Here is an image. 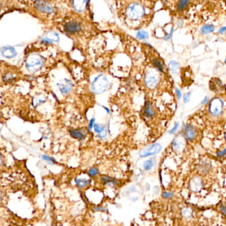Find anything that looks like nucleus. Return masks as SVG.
Returning a JSON list of instances; mask_svg holds the SVG:
<instances>
[{"label": "nucleus", "mask_w": 226, "mask_h": 226, "mask_svg": "<svg viewBox=\"0 0 226 226\" xmlns=\"http://www.w3.org/2000/svg\"><path fill=\"white\" fill-rule=\"evenodd\" d=\"M46 39L49 40V41L52 42H59V34H57L56 32L50 31L47 33L46 34Z\"/></svg>", "instance_id": "obj_18"}, {"label": "nucleus", "mask_w": 226, "mask_h": 226, "mask_svg": "<svg viewBox=\"0 0 226 226\" xmlns=\"http://www.w3.org/2000/svg\"><path fill=\"white\" fill-rule=\"evenodd\" d=\"M81 29V27L79 24L76 21L68 22L65 25V30L68 33H75L79 32Z\"/></svg>", "instance_id": "obj_10"}, {"label": "nucleus", "mask_w": 226, "mask_h": 226, "mask_svg": "<svg viewBox=\"0 0 226 226\" xmlns=\"http://www.w3.org/2000/svg\"><path fill=\"white\" fill-rule=\"evenodd\" d=\"M200 167H199L200 171L202 172V173H205L206 172H208L210 169V167L208 166V165H207L206 163L204 165H201L200 166Z\"/></svg>", "instance_id": "obj_29"}, {"label": "nucleus", "mask_w": 226, "mask_h": 226, "mask_svg": "<svg viewBox=\"0 0 226 226\" xmlns=\"http://www.w3.org/2000/svg\"><path fill=\"white\" fill-rule=\"evenodd\" d=\"M102 181L103 183H113L115 184V181L113 179H112V178H109L108 176H103L102 178Z\"/></svg>", "instance_id": "obj_28"}, {"label": "nucleus", "mask_w": 226, "mask_h": 226, "mask_svg": "<svg viewBox=\"0 0 226 226\" xmlns=\"http://www.w3.org/2000/svg\"><path fill=\"white\" fill-rule=\"evenodd\" d=\"M76 182L80 188H84L90 183V181L85 179H76Z\"/></svg>", "instance_id": "obj_23"}, {"label": "nucleus", "mask_w": 226, "mask_h": 226, "mask_svg": "<svg viewBox=\"0 0 226 226\" xmlns=\"http://www.w3.org/2000/svg\"><path fill=\"white\" fill-rule=\"evenodd\" d=\"M108 87V80L103 74H100L94 79L92 84V90L96 94H101L105 92Z\"/></svg>", "instance_id": "obj_2"}, {"label": "nucleus", "mask_w": 226, "mask_h": 226, "mask_svg": "<svg viewBox=\"0 0 226 226\" xmlns=\"http://www.w3.org/2000/svg\"><path fill=\"white\" fill-rule=\"evenodd\" d=\"M153 64L154 65L158 68V70L161 71V72H163L164 71V67H163V63L161 62V61L159 59H155L153 60Z\"/></svg>", "instance_id": "obj_26"}, {"label": "nucleus", "mask_w": 226, "mask_h": 226, "mask_svg": "<svg viewBox=\"0 0 226 226\" xmlns=\"http://www.w3.org/2000/svg\"><path fill=\"white\" fill-rule=\"evenodd\" d=\"M160 76L158 72L155 69L148 71L145 77V82L149 88H154L159 82Z\"/></svg>", "instance_id": "obj_3"}, {"label": "nucleus", "mask_w": 226, "mask_h": 226, "mask_svg": "<svg viewBox=\"0 0 226 226\" xmlns=\"http://www.w3.org/2000/svg\"><path fill=\"white\" fill-rule=\"evenodd\" d=\"M94 119H92L90 121V124H89V129L91 130L92 129V127H94Z\"/></svg>", "instance_id": "obj_39"}, {"label": "nucleus", "mask_w": 226, "mask_h": 226, "mask_svg": "<svg viewBox=\"0 0 226 226\" xmlns=\"http://www.w3.org/2000/svg\"><path fill=\"white\" fill-rule=\"evenodd\" d=\"M45 102H46V99L43 95H38V96H35L33 97V103L34 107H37L41 105L42 103H43Z\"/></svg>", "instance_id": "obj_19"}, {"label": "nucleus", "mask_w": 226, "mask_h": 226, "mask_svg": "<svg viewBox=\"0 0 226 226\" xmlns=\"http://www.w3.org/2000/svg\"><path fill=\"white\" fill-rule=\"evenodd\" d=\"M218 32H219V33H220V34H222V33H225V32H226V27H222V28L220 29L218 31Z\"/></svg>", "instance_id": "obj_40"}, {"label": "nucleus", "mask_w": 226, "mask_h": 226, "mask_svg": "<svg viewBox=\"0 0 226 226\" xmlns=\"http://www.w3.org/2000/svg\"><path fill=\"white\" fill-rule=\"evenodd\" d=\"M137 37L139 39H145L149 37V34L145 31H138L137 33Z\"/></svg>", "instance_id": "obj_27"}, {"label": "nucleus", "mask_w": 226, "mask_h": 226, "mask_svg": "<svg viewBox=\"0 0 226 226\" xmlns=\"http://www.w3.org/2000/svg\"><path fill=\"white\" fill-rule=\"evenodd\" d=\"M153 165H154V161L153 160V159H149L145 162L143 164V168L145 169V170L150 171L151 170Z\"/></svg>", "instance_id": "obj_24"}, {"label": "nucleus", "mask_w": 226, "mask_h": 226, "mask_svg": "<svg viewBox=\"0 0 226 226\" xmlns=\"http://www.w3.org/2000/svg\"><path fill=\"white\" fill-rule=\"evenodd\" d=\"M173 196V194L171 193V192H165L163 194V196L165 198H171V197H172Z\"/></svg>", "instance_id": "obj_36"}, {"label": "nucleus", "mask_w": 226, "mask_h": 226, "mask_svg": "<svg viewBox=\"0 0 226 226\" xmlns=\"http://www.w3.org/2000/svg\"><path fill=\"white\" fill-rule=\"evenodd\" d=\"M2 54L5 58L11 59L17 55V52L13 47H5L2 49Z\"/></svg>", "instance_id": "obj_13"}, {"label": "nucleus", "mask_w": 226, "mask_h": 226, "mask_svg": "<svg viewBox=\"0 0 226 226\" xmlns=\"http://www.w3.org/2000/svg\"><path fill=\"white\" fill-rule=\"evenodd\" d=\"M208 97H205L204 99L203 100V101L202 102V104L206 103L208 102Z\"/></svg>", "instance_id": "obj_41"}, {"label": "nucleus", "mask_w": 226, "mask_h": 226, "mask_svg": "<svg viewBox=\"0 0 226 226\" xmlns=\"http://www.w3.org/2000/svg\"><path fill=\"white\" fill-rule=\"evenodd\" d=\"M202 187L203 181L200 177L195 176L190 180L189 182V188L193 192H198Z\"/></svg>", "instance_id": "obj_9"}, {"label": "nucleus", "mask_w": 226, "mask_h": 226, "mask_svg": "<svg viewBox=\"0 0 226 226\" xmlns=\"http://www.w3.org/2000/svg\"><path fill=\"white\" fill-rule=\"evenodd\" d=\"M225 140H226V133L225 134Z\"/></svg>", "instance_id": "obj_42"}, {"label": "nucleus", "mask_w": 226, "mask_h": 226, "mask_svg": "<svg viewBox=\"0 0 226 226\" xmlns=\"http://www.w3.org/2000/svg\"><path fill=\"white\" fill-rule=\"evenodd\" d=\"M176 96L178 97V99H181V97H182V94H181V90L178 88H176Z\"/></svg>", "instance_id": "obj_38"}, {"label": "nucleus", "mask_w": 226, "mask_h": 226, "mask_svg": "<svg viewBox=\"0 0 226 226\" xmlns=\"http://www.w3.org/2000/svg\"><path fill=\"white\" fill-rule=\"evenodd\" d=\"M3 79L4 81H5V82H11V81L13 80L14 77L13 76L12 74H5V76H3Z\"/></svg>", "instance_id": "obj_31"}, {"label": "nucleus", "mask_w": 226, "mask_h": 226, "mask_svg": "<svg viewBox=\"0 0 226 226\" xmlns=\"http://www.w3.org/2000/svg\"><path fill=\"white\" fill-rule=\"evenodd\" d=\"M169 67L173 74H176L179 69V64L175 60H172L169 62Z\"/></svg>", "instance_id": "obj_20"}, {"label": "nucleus", "mask_w": 226, "mask_h": 226, "mask_svg": "<svg viewBox=\"0 0 226 226\" xmlns=\"http://www.w3.org/2000/svg\"><path fill=\"white\" fill-rule=\"evenodd\" d=\"M190 96H191V93L190 92H188L184 96V103H187L189 102L190 98Z\"/></svg>", "instance_id": "obj_33"}, {"label": "nucleus", "mask_w": 226, "mask_h": 226, "mask_svg": "<svg viewBox=\"0 0 226 226\" xmlns=\"http://www.w3.org/2000/svg\"><path fill=\"white\" fill-rule=\"evenodd\" d=\"M26 67L29 70L34 72L42 66L43 65V60L39 55H30L27 57L25 62Z\"/></svg>", "instance_id": "obj_4"}, {"label": "nucleus", "mask_w": 226, "mask_h": 226, "mask_svg": "<svg viewBox=\"0 0 226 226\" xmlns=\"http://www.w3.org/2000/svg\"><path fill=\"white\" fill-rule=\"evenodd\" d=\"M223 102L219 98H214L209 105V112L213 117L219 116L223 112Z\"/></svg>", "instance_id": "obj_5"}, {"label": "nucleus", "mask_w": 226, "mask_h": 226, "mask_svg": "<svg viewBox=\"0 0 226 226\" xmlns=\"http://www.w3.org/2000/svg\"><path fill=\"white\" fill-rule=\"evenodd\" d=\"M225 155H226V148L224 150H221V151H219L217 153V155L218 156H223Z\"/></svg>", "instance_id": "obj_37"}, {"label": "nucleus", "mask_w": 226, "mask_h": 226, "mask_svg": "<svg viewBox=\"0 0 226 226\" xmlns=\"http://www.w3.org/2000/svg\"><path fill=\"white\" fill-rule=\"evenodd\" d=\"M42 158H43L45 160L47 161L49 163L53 164V163H55V160L53 158H51V157H50V156H47V155H43V156H42Z\"/></svg>", "instance_id": "obj_32"}, {"label": "nucleus", "mask_w": 226, "mask_h": 226, "mask_svg": "<svg viewBox=\"0 0 226 226\" xmlns=\"http://www.w3.org/2000/svg\"><path fill=\"white\" fill-rule=\"evenodd\" d=\"M225 63L226 64V59H225Z\"/></svg>", "instance_id": "obj_43"}, {"label": "nucleus", "mask_w": 226, "mask_h": 226, "mask_svg": "<svg viewBox=\"0 0 226 226\" xmlns=\"http://www.w3.org/2000/svg\"><path fill=\"white\" fill-rule=\"evenodd\" d=\"M190 3L189 1H187V0H182V1H180L178 3V9L180 11H182L186 9Z\"/></svg>", "instance_id": "obj_22"}, {"label": "nucleus", "mask_w": 226, "mask_h": 226, "mask_svg": "<svg viewBox=\"0 0 226 226\" xmlns=\"http://www.w3.org/2000/svg\"><path fill=\"white\" fill-rule=\"evenodd\" d=\"M178 126H179V124H178V123H176V124H175V126H174V127H172V129L169 131L170 134H173V133H175L176 131V130L178 129Z\"/></svg>", "instance_id": "obj_34"}, {"label": "nucleus", "mask_w": 226, "mask_h": 226, "mask_svg": "<svg viewBox=\"0 0 226 226\" xmlns=\"http://www.w3.org/2000/svg\"><path fill=\"white\" fill-rule=\"evenodd\" d=\"M219 210H220V211H221V212L223 214V215L226 216V206L222 204L219 206Z\"/></svg>", "instance_id": "obj_35"}, {"label": "nucleus", "mask_w": 226, "mask_h": 226, "mask_svg": "<svg viewBox=\"0 0 226 226\" xmlns=\"http://www.w3.org/2000/svg\"><path fill=\"white\" fill-rule=\"evenodd\" d=\"M72 5L74 8L77 11H83L86 7L88 6V3L89 2L87 1H73Z\"/></svg>", "instance_id": "obj_14"}, {"label": "nucleus", "mask_w": 226, "mask_h": 226, "mask_svg": "<svg viewBox=\"0 0 226 226\" xmlns=\"http://www.w3.org/2000/svg\"><path fill=\"white\" fill-rule=\"evenodd\" d=\"M88 175H89L90 176L93 177V176H95L96 175H97L98 170H97V168H96V167L92 168V169H91L88 172Z\"/></svg>", "instance_id": "obj_30"}, {"label": "nucleus", "mask_w": 226, "mask_h": 226, "mask_svg": "<svg viewBox=\"0 0 226 226\" xmlns=\"http://www.w3.org/2000/svg\"><path fill=\"white\" fill-rule=\"evenodd\" d=\"M162 149V146L159 143H155L149 145L147 148L143 149L139 153L141 157H147V156L155 155L159 153Z\"/></svg>", "instance_id": "obj_6"}, {"label": "nucleus", "mask_w": 226, "mask_h": 226, "mask_svg": "<svg viewBox=\"0 0 226 226\" xmlns=\"http://www.w3.org/2000/svg\"><path fill=\"white\" fill-rule=\"evenodd\" d=\"M184 136L186 137L187 139L189 141H192L196 138V131L194 129V127L192 125H187L185 127L184 130Z\"/></svg>", "instance_id": "obj_12"}, {"label": "nucleus", "mask_w": 226, "mask_h": 226, "mask_svg": "<svg viewBox=\"0 0 226 226\" xmlns=\"http://www.w3.org/2000/svg\"><path fill=\"white\" fill-rule=\"evenodd\" d=\"M182 214L184 218H189L192 216V211L188 208H184L182 210Z\"/></svg>", "instance_id": "obj_25"}, {"label": "nucleus", "mask_w": 226, "mask_h": 226, "mask_svg": "<svg viewBox=\"0 0 226 226\" xmlns=\"http://www.w3.org/2000/svg\"><path fill=\"white\" fill-rule=\"evenodd\" d=\"M214 30H215V27L212 25H204L201 28V32L203 34H209L212 33Z\"/></svg>", "instance_id": "obj_21"}, {"label": "nucleus", "mask_w": 226, "mask_h": 226, "mask_svg": "<svg viewBox=\"0 0 226 226\" xmlns=\"http://www.w3.org/2000/svg\"><path fill=\"white\" fill-rule=\"evenodd\" d=\"M94 128L95 131L97 133L98 136L100 138H104L106 137L107 135V130L105 127H100L98 124L94 125Z\"/></svg>", "instance_id": "obj_15"}, {"label": "nucleus", "mask_w": 226, "mask_h": 226, "mask_svg": "<svg viewBox=\"0 0 226 226\" xmlns=\"http://www.w3.org/2000/svg\"><path fill=\"white\" fill-rule=\"evenodd\" d=\"M34 5L39 11L46 13H51L53 12V8L48 2L45 1H36L34 2Z\"/></svg>", "instance_id": "obj_7"}, {"label": "nucleus", "mask_w": 226, "mask_h": 226, "mask_svg": "<svg viewBox=\"0 0 226 226\" xmlns=\"http://www.w3.org/2000/svg\"><path fill=\"white\" fill-rule=\"evenodd\" d=\"M125 15L129 20L137 21L143 18L145 15V9L143 5L139 3H133L126 8Z\"/></svg>", "instance_id": "obj_1"}, {"label": "nucleus", "mask_w": 226, "mask_h": 226, "mask_svg": "<svg viewBox=\"0 0 226 226\" xmlns=\"http://www.w3.org/2000/svg\"><path fill=\"white\" fill-rule=\"evenodd\" d=\"M58 87L62 94H66L70 92L73 87V84L71 80L64 79L60 83L58 84Z\"/></svg>", "instance_id": "obj_8"}, {"label": "nucleus", "mask_w": 226, "mask_h": 226, "mask_svg": "<svg viewBox=\"0 0 226 226\" xmlns=\"http://www.w3.org/2000/svg\"><path fill=\"white\" fill-rule=\"evenodd\" d=\"M70 134L72 137L78 139H80V140L84 139L85 137V134L84 133V132L82 130H80V129L71 130Z\"/></svg>", "instance_id": "obj_17"}, {"label": "nucleus", "mask_w": 226, "mask_h": 226, "mask_svg": "<svg viewBox=\"0 0 226 226\" xmlns=\"http://www.w3.org/2000/svg\"><path fill=\"white\" fill-rule=\"evenodd\" d=\"M144 113L147 118H152L155 115L154 110L149 102H147L145 103V106L144 108Z\"/></svg>", "instance_id": "obj_16"}, {"label": "nucleus", "mask_w": 226, "mask_h": 226, "mask_svg": "<svg viewBox=\"0 0 226 226\" xmlns=\"http://www.w3.org/2000/svg\"><path fill=\"white\" fill-rule=\"evenodd\" d=\"M185 145H186V143H185L184 139L182 137H178L172 142V147L175 151L181 152L184 150Z\"/></svg>", "instance_id": "obj_11"}]
</instances>
